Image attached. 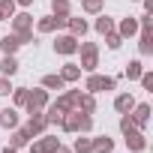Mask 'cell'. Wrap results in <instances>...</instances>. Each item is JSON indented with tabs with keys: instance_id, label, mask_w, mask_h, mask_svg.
<instances>
[{
	"instance_id": "44dd1931",
	"label": "cell",
	"mask_w": 153,
	"mask_h": 153,
	"mask_svg": "<svg viewBox=\"0 0 153 153\" xmlns=\"http://www.w3.org/2000/svg\"><path fill=\"white\" fill-rule=\"evenodd\" d=\"M18 48H21V42H18L15 33H6L0 39V54H18Z\"/></svg>"
},
{
	"instance_id": "603a6c76",
	"label": "cell",
	"mask_w": 153,
	"mask_h": 153,
	"mask_svg": "<svg viewBox=\"0 0 153 153\" xmlns=\"http://www.w3.org/2000/svg\"><path fill=\"white\" fill-rule=\"evenodd\" d=\"M141 72H144V63H141V57L129 60V63H126V69H123V75H126L129 81H138V78H141Z\"/></svg>"
},
{
	"instance_id": "4316f807",
	"label": "cell",
	"mask_w": 153,
	"mask_h": 153,
	"mask_svg": "<svg viewBox=\"0 0 153 153\" xmlns=\"http://www.w3.org/2000/svg\"><path fill=\"white\" fill-rule=\"evenodd\" d=\"M138 54L141 57L153 54V33H138Z\"/></svg>"
},
{
	"instance_id": "60d3db41",
	"label": "cell",
	"mask_w": 153,
	"mask_h": 153,
	"mask_svg": "<svg viewBox=\"0 0 153 153\" xmlns=\"http://www.w3.org/2000/svg\"><path fill=\"white\" fill-rule=\"evenodd\" d=\"M0 21H3V15H0Z\"/></svg>"
},
{
	"instance_id": "6da1fadb",
	"label": "cell",
	"mask_w": 153,
	"mask_h": 153,
	"mask_svg": "<svg viewBox=\"0 0 153 153\" xmlns=\"http://www.w3.org/2000/svg\"><path fill=\"white\" fill-rule=\"evenodd\" d=\"M78 54H81V72H96L99 69V45L96 42H78Z\"/></svg>"
},
{
	"instance_id": "9c48e42d",
	"label": "cell",
	"mask_w": 153,
	"mask_h": 153,
	"mask_svg": "<svg viewBox=\"0 0 153 153\" xmlns=\"http://www.w3.org/2000/svg\"><path fill=\"white\" fill-rule=\"evenodd\" d=\"M57 144H60V138H57V135H36V141L30 138V144H27V147H30V153H51Z\"/></svg>"
},
{
	"instance_id": "484cf974",
	"label": "cell",
	"mask_w": 153,
	"mask_h": 153,
	"mask_svg": "<svg viewBox=\"0 0 153 153\" xmlns=\"http://www.w3.org/2000/svg\"><path fill=\"white\" fill-rule=\"evenodd\" d=\"M39 87H45V90H63L66 84H63V78L57 72H48V75H42V84Z\"/></svg>"
},
{
	"instance_id": "5b68a950",
	"label": "cell",
	"mask_w": 153,
	"mask_h": 153,
	"mask_svg": "<svg viewBox=\"0 0 153 153\" xmlns=\"http://www.w3.org/2000/svg\"><path fill=\"white\" fill-rule=\"evenodd\" d=\"M150 114H153V108H150V102H135V108L129 111V117H132V123H135V129H147L150 126Z\"/></svg>"
},
{
	"instance_id": "f1b7e54d",
	"label": "cell",
	"mask_w": 153,
	"mask_h": 153,
	"mask_svg": "<svg viewBox=\"0 0 153 153\" xmlns=\"http://www.w3.org/2000/svg\"><path fill=\"white\" fill-rule=\"evenodd\" d=\"M105 9V0H81V12H87V15H99Z\"/></svg>"
},
{
	"instance_id": "83f0119b",
	"label": "cell",
	"mask_w": 153,
	"mask_h": 153,
	"mask_svg": "<svg viewBox=\"0 0 153 153\" xmlns=\"http://www.w3.org/2000/svg\"><path fill=\"white\" fill-rule=\"evenodd\" d=\"M12 108H24L27 105V96H30V87H12Z\"/></svg>"
},
{
	"instance_id": "f35d334b",
	"label": "cell",
	"mask_w": 153,
	"mask_h": 153,
	"mask_svg": "<svg viewBox=\"0 0 153 153\" xmlns=\"http://www.w3.org/2000/svg\"><path fill=\"white\" fill-rule=\"evenodd\" d=\"M141 3H144V12H147V15H153V0H141Z\"/></svg>"
},
{
	"instance_id": "e0dca14e",
	"label": "cell",
	"mask_w": 153,
	"mask_h": 153,
	"mask_svg": "<svg viewBox=\"0 0 153 153\" xmlns=\"http://www.w3.org/2000/svg\"><path fill=\"white\" fill-rule=\"evenodd\" d=\"M78 111H84V114H96V108H99V102H96V93H81L78 96V105H75Z\"/></svg>"
},
{
	"instance_id": "9a60e30c",
	"label": "cell",
	"mask_w": 153,
	"mask_h": 153,
	"mask_svg": "<svg viewBox=\"0 0 153 153\" xmlns=\"http://www.w3.org/2000/svg\"><path fill=\"white\" fill-rule=\"evenodd\" d=\"M114 30H117L123 39H129V36H135V33H138V18H135V15H126V18H120V21H117V27H114Z\"/></svg>"
},
{
	"instance_id": "e575fe53",
	"label": "cell",
	"mask_w": 153,
	"mask_h": 153,
	"mask_svg": "<svg viewBox=\"0 0 153 153\" xmlns=\"http://www.w3.org/2000/svg\"><path fill=\"white\" fill-rule=\"evenodd\" d=\"M129 129H135V123H132V117H129V114H120V132L126 135Z\"/></svg>"
},
{
	"instance_id": "52a82bcc",
	"label": "cell",
	"mask_w": 153,
	"mask_h": 153,
	"mask_svg": "<svg viewBox=\"0 0 153 153\" xmlns=\"http://www.w3.org/2000/svg\"><path fill=\"white\" fill-rule=\"evenodd\" d=\"M9 27H12L15 36H18V33H30V30H33V15H30L27 9H21V12H15V15L9 18Z\"/></svg>"
},
{
	"instance_id": "8d00e7d4",
	"label": "cell",
	"mask_w": 153,
	"mask_h": 153,
	"mask_svg": "<svg viewBox=\"0 0 153 153\" xmlns=\"http://www.w3.org/2000/svg\"><path fill=\"white\" fill-rule=\"evenodd\" d=\"M51 153H72V147H66V144H57Z\"/></svg>"
},
{
	"instance_id": "5bb4252c",
	"label": "cell",
	"mask_w": 153,
	"mask_h": 153,
	"mask_svg": "<svg viewBox=\"0 0 153 153\" xmlns=\"http://www.w3.org/2000/svg\"><path fill=\"white\" fill-rule=\"evenodd\" d=\"M57 75L63 78V84H75V81H81V66L78 63H63Z\"/></svg>"
},
{
	"instance_id": "277c9868",
	"label": "cell",
	"mask_w": 153,
	"mask_h": 153,
	"mask_svg": "<svg viewBox=\"0 0 153 153\" xmlns=\"http://www.w3.org/2000/svg\"><path fill=\"white\" fill-rule=\"evenodd\" d=\"M51 102V96H48V90L45 87H33L30 90V96H27V105H24V111L30 114V111H45V105Z\"/></svg>"
},
{
	"instance_id": "30bf717a",
	"label": "cell",
	"mask_w": 153,
	"mask_h": 153,
	"mask_svg": "<svg viewBox=\"0 0 153 153\" xmlns=\"http://www.w3.org/2000/svg\"><path fill=\"white\" fill-rule=\"evenodd\" d=\"M51 123H48V117H45V111H30V120H27V129H30V135L36 138V135H45V129H48Z\"/></svg>"
},
{
	"instance_id": "d590c367",
	"label": "cell",
	"mask_w": 153,
	"mask_h": 153,
	"mask_svg": "<svg viewBox=\"0 0 153 153\" xmlns=\"http://www.w3.org/2000/svg\"><path fill=\"white\" fill-rule=\"evenodd\" d=\"M9 93H12V81L6 75H0V96H9Z\"/></svg>"
},
{
	"instance_id": "ba28073f",
	"label": "cell",
	"mask_w": 153,
	"mask_h": 153,
	"mask_svg": "<svg viewBox=\"0 0 153 153\" xmlns=\"http://www.w3.org/2000/svg\"><path fill=\"white\" fill-rule=\"evenodd\" d=\"M123 141H126V150H129V153H144V150H147V135H144L141 129H129V132L123 135Z\"/></svg>"
},
{
	"instance_id": "1f68e13d",
	"label": "cell",
	"mask_w": 153,
	"mask_h": 153,
	"mask_svg": "<svg viewBox=\"0 0 153 153\" xmlns=\"http://www.w3.org/2000/svg\"><path fill=\"white\" fill-rule=\"evenodd\" d=\"M15 12H18L15 0H0V15H3V21H6V18H12Z\"/></svg>"
},
{
	"instance_id": "4fadbf2b",
	"label": "cell",
	"mask_w": 153,
	"mask_h": 153,
	"mask_svg": "<svg viewBox=\"0 0 153 153\" xmlns=\"http://www.w3.org/2000/svg\"><path fill=\"white\" fill-rule=\"evenodd\" d=\"M21 126V117H18V108L6 105V108H0V129H15Z\"/></svg>"
},
{
	"instance_id": "836d02e7",
	"label": "cell",
	"mask_w": 153,
	"mask_h": 153,
	"mask_svg": "<svg viewBox=\"0 0 153 153\" xmlns=\"http://www.w3.org/2000/svg\"><path fill=\"white\" fill-rule=\"evenodd\" d=\"M138 81H141V87H144L147 93H153V72H147V69H144V72H141V78H138Z\"/></svg>"
},
{
	"instance_id": "ac0fdd59",
	"label": "cell",
	"mask_w": 153,
	"mask_h": 153,
	"mask_svg": "<svg viewBox=\"0 0 153 153\" xmlns=\"http://www.w3.org/2000/svg\"><path fill=\"white\" fill-rule=\"evenodd\" d=\"M36 33L39 36H48V33H57V18L48 12V15H42V18H36Z\"/></svg>"
},
{
	"instance_id": "4dcf8cb0",
	"label": "cell",
	"mask_w": 153,
	"mask_h": 153,
	"mask_svg": "<svg viewBox=\"0 0 153 153\" xmlns=\"http://www.w3.org/2000/svg\"><path fill=\"white\" fill-rule=\"evenodd\" d=\"M123 42H126V39H123V36H120L117 30H111V33H105V45H108L111 51H120V45H123Z\"/></svg>"
},
{
	"instance_id": "3957f363",
	"label": "cell",
	"mask_w": 153,
	"mask_h": 153,
	"mask_svg": "<svg viewBox=\"0 0 153 153\" xmlns=\"http://www.w3.org/2000/svg\"><path fill=\"white\" fill-rule=\"evenodd\" d=\"M78 36H72V33H57V39H54V54H60V57H72V54H78Z\"/></svg>"
},
{
	"instance_id": "7c38bea8",
	"label": "cell",
	"mask_w": 153,
	"mask_h": 153,
	"mask_svg": "<svg viewBox=\"0 0 153 153\" xmlns=\"http://www.w3.org/2000/svg\"><path fill=\"white\" fill-rule=\"evenodd\" d=\"M66 30H69L72 36L84 39V36H87V30H90V24H87V18H78V15H69V18H66Z\"/></svg>"
},
{
	"instance_id": "f546056e",
	"label": "cell",
	"mask_w": 153,
	"mask_h": 153,
	"mask_svg": "<svg viewBox=\"0 0 153 153\" xmlns=\"http://www.w3.org/2000/svg\"><path fill=\"white\" fill-rule=\"evenodd\" d=\"M78 132H84V135L93 132V114H84V111H81V117H78ZM78 132H75V135H78Z\"/></svg>"
},
{
	"instance_id": "b9f144b4",
	"label": "cell",
	"mask_w": 153,
	"mask_h": 153,
	"mask_svg": "<svg viewBox=\"0 0 153 153\" xmlns=\"http://www.w3.org/2000/svg\"><path fill=\"white\" fill-rule=\"evenodd\" d=\"M0 147H3V144H0Z\"/></svg>"
},
{
	"instance_id": "cb8c5ba5",
	"label": "cell",
	"mask_w": 153,
	"mask_h": 153,
	"mask_svg": "<svg viewBox=\"0 0 153 153\" xmlns=\"http://www.w3.org/2000/svg\"><path fill=\"white\" fill-rule=\"evenodd\" d=\"M93 153H114V138L96 135V138H93Z\"/></svg>"
},
{
	"instance_id": "74e56055",
	"label": "cell",
	"mask_w": 153,
	"mask_h": 153,
	"mask_svg": "<svg viewBox=\"0 0 153 153\" xmlns=\"http://www.w3.org/2000/svg\"><path fill=\"white\" fill-rule=\"evenodd\" d=\"M15 6H21V9H30V6H33V0H15Z\"/></svg>"
},
{
	"instance_id": "ab89813d",
	"label": "cell",
	"mask_w": 153,
	"mask_h": 153,
	"mask_svg": "<svg viewBox=\"0 0 153 153\" xmlns=\"http://www.w3.org/2000/svg\"><path fill=\"white\" fill-rule=\"evenodd\" d=\"M0 153H18L15 147H0Z\"/></svg>"
},
{
	"instance_id": "7a4b0ae2",
	"label": "cell",
	"mask_w": 153,
	"mask_h": 153,
	"mask_svg": "<svg viewBox=\"0 0 153 153\" xmlns=\"http://www.w3.org/2000/svg\"><path fill=\"white\" fill-rule=\"evenodd\" d=\"M84 90L87 93H108V90H117V78L114 75H99V72H87L84 78Z\"/></svg>"
},
{
	"instance_id": "d6a6232c",
	"label": "cell",
	"mask_w": 153,
	"mask_h": 153,
	"mask_svg": "<svg viewBox=\"0 0 153 153\" xmlns=\"http://www.w3.org/2000/svg\"><path fill=\"white\" fill-rule=\"evenodd\" d=\"M138 33H153V18L144 12V15H138Z\"/></svg>"
},
{
	"instance_id": "d6986e66",
	"label": "cell",
	"mask_w": 153,
	"mask_h": 153,
	"mask_svg": "<svg viewBox=\"0 0 153 153\" xmlns=\"http://www.w3.org/2000/svg\"><path fill=\"white\" fill-rule=\"evenodd\" d=\"M114 27H117V21H114L111 15H105V12H99V15H96V21H93V30H96L99 36H105V33H111Z\"/></svg>"
},
{
	"instance_id": "8992f818",
	"label": "cell",
	"mask_w": 153,
	"mask_h": 153,
	"mask_svg": "<svg viewBox=\"0 0 153 153\" xmlns=\"http://www.w3.org/2000/svg\"><path fill=\"white\" fill-rule=\"evenodd\" d=\"M78 96H81V90H75V87H63L60 93H57V99H54V105L66 114V111H75V105H78Z\"/></svg>"
},
{
	"instance_id": "2e32d148",
	"label": "cell",
	"mask_w": 153,
	"mask_h": 153,
	"mask_svg": "<svg viewBox=\"0 0 153 153\" xmlns=\"http://www.w3.org/2000/svg\"><path fill=\"white\" fill-rule=\"evenodd\" d=\"M135 102H138V99H135L132 93H117V96H114V111H117V114H129V111L135 108Z\"/></svg>"
},
{
	"instance_id": "8fae6325",
	"label": "cell",
	"mask_w": 153,
	"mask_h": 153,
	"mask_svg": "<svg viewBox=\"0 0 153 153\" xmlns=\"http://www.w3.org/2000/svg\"><path fill=\"white\" fill-rule=\"evenodd\" d=\"M30 129L27 126H15V129H9V147H15V150H24L27 144H30Z\"/></svg>"
},
{
	"instance_id": "7402d4cb",
	"label": "cell",
	"mask_w": 153,
	"mask_h": 153,
	"mask_svg": "<svg viewBox=\"0 0 153 153\" xmlns=\"http://www.w3.org/2000/svg\"><path fill=\"white\" fill-rule=\"evenodd\" d=\"M72 153H93V138L78 132V138L72 141Z\"/></svg>"
},
{
	"instance_id": "d4e9b609",
	"label": "cell",
	"mask_w": 153,
	"mask_h": 153,
	"mask_svg": "<svg viewBox=\"0 0 153 153\" xmlns=\"http://www.w3.org/2000/svg\"><path fill=\"white\" fill-rule=\"evenodd\" d=\"M51 15L69 18L72 15V0H51Z\"/></svg>"
},
{
	"instance_id": "ffe728a7",
	"label": "cell",
	"mask_w": 153,
	"mask_h": 153,
	"mask_svg": "<svg viewBox=\"0 0 153 153\" xmlns=\"http://www.w3.org/2000/svg\"><path fill=\"white\" fill-rule=\"evenodd\" d=\"M21 69V63H18V57L15 54H3V60H0V75H6V78H12V75Z\"/></svg>"
}]
</instances>
